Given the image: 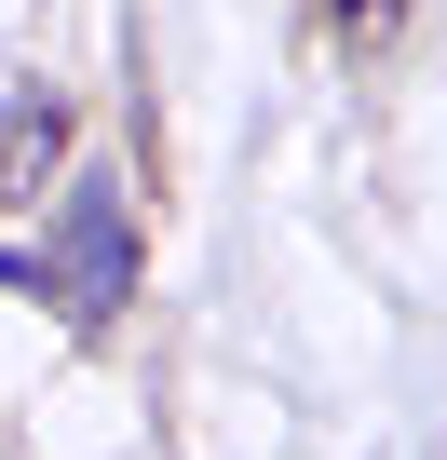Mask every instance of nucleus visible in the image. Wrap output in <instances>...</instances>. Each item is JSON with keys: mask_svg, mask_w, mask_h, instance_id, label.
Returning <instances> with one entry per match:
<instances>
[{"mask_svg": "<svg viewBox=\"0 0 447 460\" xmlns=\"http://www.w3.org/2000/svg\"><path fill=\"white\" fill-rule=\"evenodd\" d=\"M55 176H68V95L0 68V203H41Z\"/></svg>", "mask_w": 447, "mask_h": 460, "instance_id": "nucleus-1", "label": "nucleus"}, {"mask_svg": "<svg viewBox=\"0 0 447 460\" xmlns=\"http://www.w3.org/2000/svg\"><path fill=\"white\" fill-rule=\"evenodd\" d=\"M122 271H136V244H122V203H109V190H82V203H68V312H82V325H109Z\"/></svg>", "mask_w": 447, "mask_h": 460, "instance_id": "nucleus-2", "label": "nucleus"}, {"mask_svg": "<svg viewBox=\"0 0 447 460\" xmlns=\"http://www.w3.org/2000/svg\"><path fill=\"white\" fill-rule=\"evenodd\" d=\"M339 28H366V41H380V28H407V0H339Z\"/></svg>", "mask_w": 447, "mask_h": 460, "instance_id": "nucleus-3", "label": "nucleus"}]
</instances>
